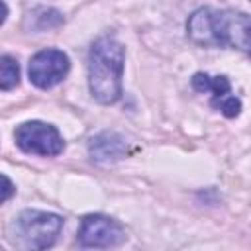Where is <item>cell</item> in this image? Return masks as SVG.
<instances>
[{"mask_svg":"<svg viewBox=\"0 0 251 251\" xmlns=\"http://www.w3.org/2000/svg\"><path fill=\"white\" fill-rule=\"evenodd\" d=\"M188 37L204 47H233L251 55V16L235 10L200 8L186 22Z\"/></svg>","mask_w":251,"mask_h":251,"instance_id":"1","label":"cell"},{"mask_svg":"<svg viewBox=\"0 0 251 251\" xmlns=\"http://www.w3.org/2000/svg\"><path fill=\"white\" fill-rule=\"evenodd\" d=\"M124 45L110 37H98L88 51V88L96 102L114 104L122 96Z\"/></svg>","mask_w":251,"mask_h":251,"instance_id":"2","label":"cell"},{"mask_svg":"<svg viewBox=\"0 0 251 251\" xmlns=\"http://www.w3.org/2000/svg\"><path fill=\"white\" fill-rule=\"evenodd\" d=\"M63 218L53 212L24 210L10 226L12 241L24 249H47L61 233Z\"/></svg>","mask_w":251,"mask_h":251,"instance_id":"3","label":"cell"},{"mask_svg":"<svg viewBox=\"0 0 251 251\" xmlns=\"http://www.w3.org/2000/svg\"><path fill=\"white\" fill-rule=\"evenodd\" d=\"M14 139L22 151L41 157H57L65 149V141L59 129L39 120L20 124L14 131Z\"/></svg>","mask_w":251,"mask_h":251,"instance_id":"4","label":"cell"},{"mask_svg":"<svg viewBox=\"0 0 251 251\" xmlns=\"http://www.w3.org/2000/svg\"><path fill=\"white\" fill-rule=\"evenodd\" d=\"M126 239L122 224L104 214H88L82 218L78 227V243L82 247H116Z\"/></svg>","mask_w":251,"mask_h":251,"instance_id":"5","label":"cell"},{"mask_svg":"<svg viewBox=\"0 0 251 251\" xmlns=\"http://www.w3.org/2000/svg\"><path fill=\"white\" fill-rule=\"evenodd\" d=\"M69 67V57L61 49H41L31 57L27 75L37 88H53L67 76Z\"/></svg>","mask_w":251,"mask_h":251,"instance_id":"6","label":"cell"},{"mask_svg":"<svg viewBox=\"0 0 251 251\" xmlns=\"http://www.w3.org/2000/svg\"><path fill=\"white\" fill-rule=\"evenodd\" d=\"M192 88L198 92H210L212 108L220 110L226 118H235L241 112V102L231 92L229 80L226 76H210L208 73H196L192 76Z\"/></svg>","mask_w":251,"mask_h":251,"instance_id":"7","label":"cell"},{"mask_svg":"<svg viewBox=\"0 0 251 251\" xmlns=\"http://www.w3.org/2000/svg\"><path fill=\"white\" fill-rule=\"evenodd\" d=\"M88 153L98 163L118 161L127 155V141L114 131H104L88 141Z\"/></svg>","mask_w":251,"mask_h":251,"instance_id":"8","label":"cell"},{"mask_svg":"<svg viewBox=\"0 0 251 251\" xmlns=\"http://www.w3.org/2000/svg\"><path fill=\"white\" fill-rule=\"evenodd\" d=\"M20 82V65L10 55L0 57V88L10 90Z\"/></svg>","mask_w":251,"mask_h":251,"instance_id":"9","label":"cell"},{"mask_svg":"<svg viewBox=\"0 0 251 251\" xmlns=\"http://www.w3.org/2000/svg\"><path fill=\"white\" fill-rule=\"evenodd\" d=\"M61 24H63V16L57 10H53V8H37V10H33L31 27L35 31L51 29V27H57Z\"/></svg>","mask_w":251,"mask_h":251,"instance_id":"10","label":"cell"},{"mask_svg":"<svg viewBox=\"0 0 251 251\" xmlns=\"http://www.w3.org/2000/svg\"><path fill=\"white\" fill-rule=\"evenodd\" d=\"M2 182H4V188H2V202H6V200L10 198V194L14 192V186H12V182H10V178H8L6 175H2Z\"/></svg>","mask_w":251,"mask_h":251,"instance_id":"11","label":"cell"}]
</instances>
